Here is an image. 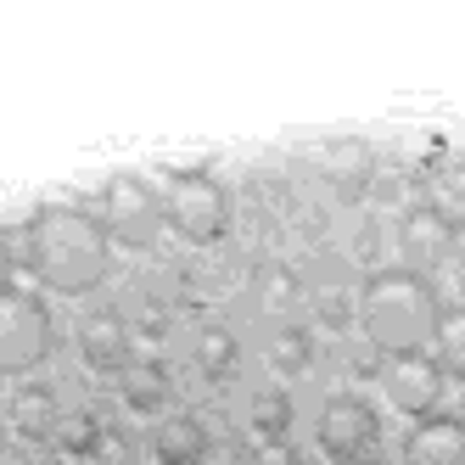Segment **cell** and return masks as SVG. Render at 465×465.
Listing matches in <instances>:
<instances>
[{
  "instance_id": "cell-1",
  "label": "cell",
  "mask_w": 465,
  "mask_h": 465,
  "mask_svg": "<svg viewBox=\"0 0 465 465\" xmlns=\"http://www.w3.org/2000/svg\"><path fill=\"white\" fill-rule=\"evenodd\" d=\"M23 263L51 297H90L113 275V242L102 219L79 203H40L23 224Z\"/></svg>"
},
{
  "instance_id": "cell-2",
  "label": "cell",
  "mask_w": 465,
  "mask_h": 465,
  "mask_svg": "<svg viewBox=\"0 0 465 465\" xmlns=\"http://www.w3.org/2000/svg\"><path fill=\"white\" fill-rule=\"evenodd\" d=\"M438 286L431 275H415V270H376L359 292V331L381 359H410V353H426L431 348V331H438Z\"/></svg>"
},
{
  "instance_id": "cell-3",
  "label": "cell",
  "mask_w": 465,
  "mask_h": 465,
  "mask_svg": "<svg viewBox=\"0 0 465 465\" xmlns=\"http://www.w3.org/2000/svg\"><path fill=\"white\" fill-rule=\"evenodd\" d=\"M157 196H163V224H169L185 247H213V242L230 236V191L208 169L163 174Z\"/></svg>"
},
{
  "instance_id": "cell-4",
  "label": "cell",
  "mask_w": 465,
  "mask_h": 465,
  "mask_svg": "<svg viewBox=\"0 0 465 465\" xmlns=\"http://www.w3.org/2000/svg\"><path fill=\"white\" fill-rule=\"evenodd\" d=\"M51 353H56V320L45 297L6 286L0 292V376L28 381Z\"/></svg>"
},
{
  "instance_id": "cell-5",
  "label": "cell",
  "mask_w": 465,
  "mask_h": 465,
  "mask_svg": "<svg viewBox=\"0 0 465 465\" xmlns=\"http://www.w3.org/2000/svg\"><path fill=\"white\" fill-rule=\"evenodd\" d=\"M95 219H102L107 242H113V247H129V252L157 247V236L169 230V224H163V196H157V185L141 180V174H113V180L102 185Z\"/></svg>"
},
{
  "instance_id": "cell-6",
  "label": "cell",
  "mask_w": 465,
  "mask_h": 465,
  "mask_svg": "<svg viewBox=\"0 0 465 465\" xmlns=\"http://www.w3.org/2000/svg\"><path fill=\"white\" fill-rule=\"evenodd\" d=\"M320 454L325 465H381V415L359 392H331L320 404Z\"/></svg>"
},
{
  "instance_id": "cell-7",
  "label": "cell",
  "mask_w": 465,
  "mask_h": 465,
  "mask_svg": "<svg viewBox=\"0 0 465 465\" xmlns=\"http://www.w3.org/2000/svg\"><path fill=\"white\" fill-rule=\"evenodd\" d=\"M381 387L392 398V410L420 426V420H438L449 376L438 371V359H431V353H410V359H387L381 364Z\"/></svg>"
},
{
  "instance_id": "cell-8",
  "label": "cell",
  "mask_w": 465,
  "mask_h": 465,
  "mask_svg": "<svg viewBox=\"0 0 465 465\" xmlns=\"http://www.w3.org/2000/svg\"><path fill=\"white\" fill-rule=\"evenodd\" d=\"M454 252H460V236L431 203H415V208L398 213V258H404V270L431 275L443 263H454Z\"/></svg>"
},
{
  "instance_id": "cell-9",
  "label": "cell",
  "mask_w": 465,
  "mask_h": 465,
  "mask_svg": "<svg viewBox=\"0 0 465 465\" xmlns=\"http://www.w3.org/2000/svg\"><path fill=\"white\" fill-rule=\"evenodd\" d=\"M79 353H84V364L102 381H118L124 371H129V325H124V314H113V309H95V314H84L79 320Z\"/></svg>"
},
{
  "instance_id": "cell-10",
  "label": "cell",
  "mask_w": 465,
  "mask_h": 465,
  "mask_svg": "<svg viewBox=\"0 0 465 465\" xmlns=\"http://www.w3.org/2000/svg\"><path fill=\"white\" fill-rule=\"evenodd\" d=\"M320 174L325 185L337 191V203H359V196H371L376 191V152L364 146V141H331L320 152Z\"/></svg>"
},
{
  "instance_id": "cell-11",
  "label": "cell",
  "mask_w": 465,
  "mask_h": 465,
  "mask_svg": "<svg viewBox=\"0 0 465 465\" xmlns=\"http://www.w3.org/2000/svg\"><path fill=\"white\" fill-rule=\"evenodd\" d=\"M0 415H6V426L17 431V438H28V443L56 438V426H62V404H56L51 381H35V376L12 387V398L0 404Z\"/></svg>"
},
{
  "instance_id": "cell-12",
  "label": "cell",
  "mask_w": 465,
  "mask_h": 465,
  "mask_svg": "<svg viewBox=\"0 0 465 465\" xmlns=\"http://www.w3.org/2000/svg\"><path fill=\"white\" fill-rule=\"evenodd\" d=\"M404 465H465V420L460 415H438L404 431V449H398Z\"/></svg>"
},
{
  "instance_id": "cell-13",
  "label": "cell",
  "mask_w": 465,
  "mask_h": 465,
  "mask_svg": "<svg viewBox=\"0 0 465 465\" xmlns=\"http://www.w3.org/2000/svg\"><path fill=\"white\" fill-rule=\"evenodd\" d=\"M213 438L196 415H163L152 431V460L157 465H208Z\"/></svg>"
},
{
  "instance_id": "cell-14",
  "label": "cell",
  "mask_w": 465,
  "mask_h": 465,
  "mask_svg": "<svg viewBox=\"0 0 465 465\" xmlns=\"http://www.w3.org/2000/svg\"><path fill=\"white\" fill-rule=\"evenodd\" d=\"M118 392H124V404L135 410V415H157L163 404H169V392H174V381H169V364L163 359H129V371L118 376Z\"/></svg>"
},
{
  "instance_id": "cell-15",
  "label": "cell",
  "mask_w": 465,
  "mask_h": 465,
  "mask_svg": "<svg viewBox=\"0 0 465 465\" xmlns=\"http://www.w3.org/2000/svg\"><path fill=\"white\" fill-rule=\"evenodd\" d=\"M431 359H438V371H443L449 381L465 387V297L443 303L438 331H431Z\"/></svg>"
},
{
  "instance_id": "cell-16",
  "label": "cell",
  "mask_w": 465,
  "mask_h": 465,
  "mask_svg": "<svg viewBox=\"0 0 465 465\" xmlns=\"http://www.w3.org/2000/svg\"><path fill=\"white\" fill-rule=\"evenodd\" d=\"M191 353H196V371H203L208 381H230V376H236V364H242V342H236V331H230V325H203Z\"/></svg>"
},
{
  "instance_id": "cell-17",
  "label": "cell",
  "mask_w": 465,
  "mask_h": 465,
  "mask_svg": "<svg viewBox=\"0 0 465 465\" xmlns=\"http://www.w3.org/2000/svg\"><path fill=\"white\" fill-rule=\"evenodd\" d=\"M426 191H431V208L454 224V236H465V157H443L431 169Z\"/></svg>"
},
{
  "instance_id": "cell-18",
  "label": "cell",
  "mask_w": 465,
  "mask_h": 465,
  "mask_svg": "<svg viewBox=\"0 0 465 465\" xmlns=\"http://www.w3.org/2000/svg\"><path fill=\"white\" fill-rule=\"evenodd\" d=\"M286 431H292V398L281 387L258 392L252 398V443H292Z\"/></svg>"
},
{
  "instance_id": "cell-19",
  "label": "cell",
  "mask_w": 465,
  "mask_h": 465,
  "mask_svg": "<svg viewBox=\"0 0 465 465\" xmlns=\"http://www.w3.org/2000/svg\"><path fill=\"white\" fill-rule=\"evenodd\" d=\"M270 364L281 376H303V364H309V337L297 325H286V331H275V342H270Z\"/></svg>"
},
{
  "instance_id": "cell-20",
  "label": "cell",
  "mask_w": 465,
  "mask_h": 465,
  "mask_svg": "<svg viewBox=\"0 0 465 465\" xmlns=\"http://www.w3.org/2000/svg\"><path fill=\"white\" fill-rule=\"evenodd\" d=\"M258 465H303L292 443H258Z\"/></svg>"
},
{
  "instance_id": "cell-21",
  "label": "cell",
  "mask_w": 465,
  "mask_h": 465,
  "mask_svg": "<svg viewBox=\"0 0 465 465\" xmlns=\"http://www.w3.org/2000/svg\"><path fill=\"white\" fill-rule=\"evenodd\" d=\"M12 275H17V247H12L6 230H0V292L12 286Z\"/></svg>"
},
{
  "instance_id": "cell-22",
  "label": "cell",
  "mask_w": 465,
  "mask_h": 465,
  "mask_svg": "<svg viewBox=\"0 0 465 465\" xmlns=\"http://www.w3.org/2000/svg\"><path fill=\"white\" fill-rule=\"evenodd\" d=\"M28 465H62V454H35Z\"/></svg>"
},
{
  "instance_id": "cell-23",
  "label": "cell",
  "mask_w": 465,
  "mask_h": 465,
  "mask_svg": "<svg viewBox=\"0 0 465 465\" xmlns=\"http://www.w3.org/2000/svg\"><path fill=\"white\" fill-rule=\"evenodd\" d=\"M0 438H6V415H0Z\"/></svg>"
}]
</instances>
